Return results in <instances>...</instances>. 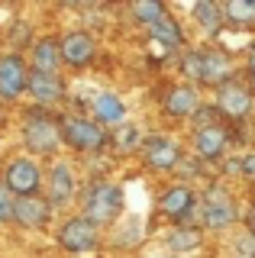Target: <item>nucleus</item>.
Returning <instances> with one entry per match:
<instances>
[{
  "label": "nucleus",
  "mask_w": 255,
  "mask_h": 258,
  "mask_svg": "<svg viewBox=\"0 0 255 258\" xmlns=\"http://www.w3.org/2000/svg\"><path fill=\"white\" fill-rule=\"evenodd\" d=\"M242 177L245 181H255V152H245L242 155Z\"/></svg>",
  "instance_id": "c85d7f7f"
},
{
  "label": "nucleus",
  "mask_w": 255,
  "mask_h": 258,
  "mask_svg": "<svg viewBox=\"0 0 255 258\" xmlns=\"http://www.w3.org/2000/svg\"><path fill=\"white\" fill-rule=\"evenodd\" d=\"M133 13H136V20L149 29L152 23H158L165 13H168V7H165V4H149V0H142V4H133Z\"/></svg>",
  "instance_id": "393cba45"
},
{
  "label": "nucleus",
  "mask_w": 255,
  "mask_h": 258,
  "mask_svg": "<svg viewBox=\"0 0 255 258\" xmlns=\"http://www.w3.org/2000/svg\"><path fill=\"white\" fill-rule=\"evenodd\" d=\"M49 216H52V204L42 200L39 194L36 197H17V216H13V223H20L23 229H42L49 223Z\"/></svg>",
  "instance_id": "dca6fc26"
},
{
  "label": "nucleus",
  "mask_w": 255,
  "mask_h": 258,
  "mask_svg": "<svg viewBox=\"0 0 255 258\" xmlns=\"http://www.w3.org/2000/svg\"><path fill=\"white\" fill-rule=\"evenodd\" d=\"M171 52H174V45L168 42H158V39H149V55L158 61H165V58H171Z\"/></svg>",
  "instance_id": "cd10ccee"
},
{
  "label": "nucleus",
  "mask_w": 255,
  "mask_h": 258,
  "mask_svg": "<svg viewBox=\"0 0 255 258\" xmlns=\"http://www.w3.org/2000/svg\"><path fill=\"white\" fill-rule=\"evenodd\" d=\"M245 71H255V42L245 48Z\"/></svg>",
  "instance_id": "c756f323"
},
{
  "label": "nucleus",
  "mask_w": 255,
  "mask_h": 258,
  "mask_svg": "<svg viewBox=\"0 0 255 258\" xmlns=\"http://www.w3.org/2000/svg\"><path fill=\"white\" fill-rule=\"evenodd\" d=\"M123 119H126V107H123V100H119L116 94H100L97 100H94V123L116 129Z\"/></svg>",
  "instance_id": "6ab92c4d"
},
{
  "label": "nucleus",
  "mask_w": 255,
  "mask_h": 258,
  "mask_svg": "<svg viewBox=\"0 0 255 258\" xmlns=\"http://www.w3.org/2000/svg\"><path fill=\"white\" fill-rule=\"evenodd\" d=\"M223 20L233 29H252L255 26V0H229V4H223Z\"/></svg>",
  "instance_id": "412c9836"
},
{
  "label": "nucleus",
  "mask_w": 255,
  "mask_h": 258,
  "mask_svg": "<svg viewBox=\"0 0 255 258\" xmlns=\"http://www.w3.org/2000/svg\"><path fill=\"white\" fill-rule=\"evenodd\" d=\"M204 242L201 229H194V226H181V229H174L168 236V248L171 252H190V248H197Z\"/></svg>",
  "instance_id": "b1692460"
},
{
  "label": "nucleus",
  "mask_w": 255,
  "mask_h": 258,
  "mask_svg": "<svg viewBox=\"0 0 255 258\" xmlns=\"http://www.w3.org/2000/svg\"><path fill=\"white\" fill-rule=\"evenodd\" d=\"M252 94L245 84H239V81H229V84H223L217 91V110L223 113L226 119H245L252 113Z\"/></svg>",
  "instance_id": "9d476101"
},
{
  "label": "nucleus",
  "mask_w": 255,
  "mask_h": 258,
  "mask_svg": "<svg viewBox=\"0 0 255 258\" xmlns=\"http://www.w3.org/2000/svg\"><path fill=\"white\" fill-rule=\"evenodd\" d=\"M149 39H158V42H168V45L178 48L181 42H184V32H181V26L171 20L168 13H165L158 23H152V26H149Z\"/></svg>",
  "instance_id": "4be33fe9"
},
{
  "label": "nucleus",
  "mask_w": 255,
  "mask_h": 258,
  "mask_svg": "<svg viewBox=\"0 0 255 258\" xmlns=\"http://www.w3.org/2000/svg\"><path fill=\"white\" fill-rule=\"evenodd\" d=\"M201 84H210V87H220L236 81V68H233V58H229L223 48H201Z\"/></svg>",
  "instance_id": "0eeeda50"
},
{
  "label": "nucleus",
  "mask_w": 255,
  "mask_h": 258,
  "mask_svg": "<svg viewBox=\"0 0 255 258\" xmlns=\"http://www.w3.org/2000/svg\"><path fill=\"white\" fill-rule=\"evenodd\" d=\"M58 245L65 252H75V255L91 252V248H97V226L87 216H71L58 229Z\"/></svg>",
  "instance_id": "39448f33"
},
{
  "label": "nucleus",
  "mask_w": 255,
  "mask_h": 258,
  "mask_svg": "<svg viewBox=\"0 0 255 258\" xmlns=\"http://www.w3.org/2000/svg\"><path fill=\"white\" fill-rule=\"evenodd\" d=\"M245 226H249V229H245V232H249V236L255 239V210L249 213V220H245Z\"/></svg>",
  "instance_id": "2f4dec72"
},
{
  "label": "nucleus",
  "mask_w": 255,
  "mask_h": 258,
  "mask_svg": "<svg viewBox=\"0 0 255 258\" xmlns=\"http://www.w3.org/2000/svg\"><path fill=\"white\" fill-rule=\"evenodd\" d=\"M197 110H201V97L190 84H178L165 94V113L174 119H194Z\"/></svg>",
  "instance_id": "2eb2a0df"
},
{
  "label": "nucleus",
  "mask_w": 255,
  "mask_h": 258,
  "mask_svg": "<svg viewBox=\"0 0 255 258\" xmlns=\"http://www.w3.org/2000/svg\"><path fill=\"white\" fill-rule=\"evenodd\" d=\"M29 94L36 97L42 107H55L65 100V81L61 75H45V71H29Z\"/></svg>",
  "instance_id": "4468645a"
},
{
  "label": "nucleus",
  "mask_w": 255,
  "mask_h": 258,
  "mask_svg": "<svg viewBox=\"0 0 255 258\" xmlns=\"http://www.w3.org/2000/svg\"><path fill=\"white\" fill-rule=\"evenodd\" d=\"M23 142L36 155H52L61 142V119H55L45 110H33L23 123Z\"/></svg>",
  "instance_id": "f03ea898"
},
{
  "label": "nucleus",
  "mask_w": 255,
  "mask_h": 258,
  "mask_svg": "<svg viewBox=\"0 0 255 258\" xmlns=\"http://www.w3.org/2000/svg\"><path fill=\"white\" fill-rule=\"evenodd\" d=\"M123 187L113 181H94L84 194V216L94 226H110L123 213Z\"/></svg>",
  "instance_id": "f257e3e1"
},
{
  "label": "nucleus",
  "mask_w": 255,
  "mask_h": 258,
  "mask_svg": "<svg viewBox=\"0 0 255 258\" xmlns=\"http://www.w3.org/2000/svg\"><path fill=\"white\" fill-rule=\"evenodd\" d=\"M61 42V61L68 68H87L94 61V39L84 29H71L58 39Z\"/></svg>",
  "instance_id": "9b49d317"
},
{
  "label": "nucleus",
  "mask_w": 255,
  "mask_h": 258,
  "mask_svg": "<svg viewBox=\"0 0 255 258\" xmlns=\"http://www.w3.org/2000/svg\"><path fill=\"white\" fill-rule=\"evenodd\" d=\"M245 87H249V94L255 97V71H245Z\"/></svg>",
  "instance_id": "7c9ffc66"
},
{
  "label": "nucleus",
  "mask_w": 255,
  "mask_h": 258,
  "mask_svg": "<svg viewBox=\"0 0 255 258\" xmlns=\"http://www.w3.org/2000/svg\"><path fill=\"white\" fill-rule=\"evenodd\" d=\"M194 20H197V23H201V26L213 36V32H217L223 23H226V20H223V4H213V0L194 4Z\"/></svg>",
  "instance_id": "5701e85b"
},
{
  "label": "nucleus",
  "mask_w": 255,
  "mask_h": 258,
  "mask_svg": "<svg viewBox=\"0 0 255 258\" xmlns=\"http://www.w3.org/2000/svg\"><path fill=\"white\" fill-rule=\"evenodd\" d=\"M58 68H61V42L55 36H42L33 45V71L58 75Z\"/></svg>",
  "instance_id": "a211bd4d"
},
{
  "label": "nucleus",
  "mask_w": 255,
  "mask_h": 258,
  "mask_svg": "<svg viewBox=\"0 0 255 258\" xmlns=\"http://www.w3.org/2000/svg\"><path fill=\"white\" fill-rule=\"evenodd\" d=\"M49 204L52 207H65L75 197V171L65 165V161H55L49 168Z\"/></svg>",
  "instance_id": "f3484780"
},
{
  "label": "nucleus",
  "mask_w": 255,
  "mask_h": 258,
  "mask_svg": "<svg viewBox=\"0 0 255 258\" xmlns=\"http://www.w3.org/2000/svg\"><path fill=\"white\" fill-rule=\"evenodd\" d=\"M13 216H17V197L0 181V223H13Z\"/></svg>",
  "instance_id": "a878e982"
},
{
  "label": "nucleus",
  "mask_w": 255,
  "mask_h": 258,
  "mask_svg": "<svg viewBox=\"0 0 255 258\" xmlns=\"http://www.w3.org/2000/svg\"><path fill=\"white\" fill-rule=\"evenodd\" d=\"M61 139L75 152H100L110 142L107 129L87 116H65L61 119Z\"/></svg>",
  "instance_id": "7ed1b4c3"
},
{
  "label": "nucleus",
  "mask_w": 255,
  "mask_h": 258,
  "mask_svg": "<svg viewBox=\"0 0 255 258\" xmlns=\"http://www.w3.org/2000/svg\"><path fill=\"white\" fill-rule=\"evenodd\" d=\"M194 207H197V194L184 187V184H178V187H168L158 197V210H162L168 220L174 223H181V220H187L190 213H194Z\"/></svg>",
  "instance_id": "ddd939ff"
},
{
  "label": "nucleus",
  "mask_w": 255,
  "mask_h": 258,
  "mask_svg": "<svg viewBox=\"0 0 255 258\" xmlns=\"http://www.w3.org/2000/svg\"><path fill=\"white\" fill-rule=\"evenodd\" d=\"M4 184L13 197H36L42 187V168L33 158H13L4 171Z\"/></svg>",
  "instance_id": "20e7f679"
},
{
  "label": "nucleus",
  "mask_w": 255,
  "mask_h": 258,
  "mask_svg": "<svg viewBox=\"0 0 255 258\" xmlns=\"http://www.w3.org/2000/svg\"><path fill=\"white\" fill-rule=\"evenodd\" d=\"M181 71H184V78H190V81H201V55L184 52L181 55Z\"/></svg>",
  "instance_id": "bb28decb"
},
{
  "label": "nucleus",
  "mask_w": 255,
  "mask_h": 258,
  "mask_svg": "<svg viewBox=\"0 0 255 258\" xmlns=\"http://www.w3.org/2000/svg\"><path fill=\"white\" fill-rule=\"evenodd\" d=\"M139 155L152 171H171L174 165H181V149L168 136H149V139L142 142Z\"/></svg>",
  "instance_id": "6e6552de"
},
{
  "label": "nucleus",
  "mask_w": 255,
  "mask_h": 258,
  "mask_svg": "<svg viewBox=\"0 0 255 258\" xmlns=\"http://www.w3.org/2000/svg\"><path fill=\"white\" fill-rule=\"evenodd\" d=\"M142 129L136 123H119L113 133H110V145H113L116 155H130V152H139L142 149Z\"/></svg>",
  "instance_id": "aec40b11"
},
{
  "label": "nucleus",
  "mask_w": 255,
  "mask_h": 258,
  "mask_svg": "<svg viewBox=\"0 0 255 258\" xmlns=\"http://www.w3.org/2000/svg\"><path fill=\"white\" fill-rule=\"evenodd\" d=\"M236 204L226 187H210L204 197V226L207 229H229L236 223Z\"/></svg>",
  "instance_id": "423d86ee"
},
{
  "label": "nucleus",
  "mask_w": 255,
  "mask_h": 258,
  "mask_svg": "<svg viewBox=\"0 0 255 258\" xmlns=\"http://www.w3.org/2000/svg\"><path fill=\"white\" fill-rule=\"evenodd\" d=\"M29 87V68L20 55H4L0 58V97L4 100H17Z\"/></svg>",
  "instance_id": "1a4fd4ad"
},
{
  "label": "nucleus",
  "mask_w": 255,
  "mask_h": 258,
  "mask_svg": "<svg viewBox=\"0 0 255 258\" xmlns=\"http://www.w3.org/2000/svg\"><path fill=\"white\" fill-rule=\"evenodd\" d=\"M226 145H229V129L220 123L204 126L194 133V152L201 161H220L226 155Z\"/></svg>",
  "instance_id": "f8f14e48"
},
{
  "label": "nucleus",
  "mask_w": 255,
  "mask_h": 258,
  "mask_svg": "<svg viewBox=\"0 0 255 258\" xmlns=\"http://www.w3.org/2000/svg\"><path fill=\"white\" fill-rule=\"evenodd\" d=\"M252 210H255V200H252Z\"/></svg>",
  "instance_id": "473e14b6"
}]
</instances>
